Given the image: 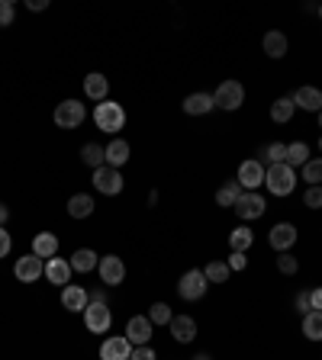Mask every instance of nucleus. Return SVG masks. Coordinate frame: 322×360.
I'll use <instances>...</instances> for the list:
<instances>
[{"label": "nucleus", "instance_id": "obj_1", "mask_svg": "<svg viewBox=\"0 0 322 360\" xmlns=\"http://www.w3.org/2000/svg\"><path fill=\"white\" fill-rule=\"evenodd\" d=\"M264 184H268V190H271L274 196H287V193H293V187H297V174H293L290 164H268Z\"/></svg>", "mask_w": 322, "mask_h": 360}, {"label": "nucleus", "instance_id": "obj_2", "mask_svg": "<svg viewBox=\"0 0 322 360\" xmlns=\"http://www.w3.org/2000/svg\"><path fill=\"white\" fill-rule=\"evenodd\" d=\"M93 123H97L100 132H119L123 123H126V113H123L119 103L103 100V103H97V109H93Z\"/></svg>", "mask_w": 322, "mask_h": 360}, {"label": "nucleus", "instance_id": "obj_3", "mask_svg": "<svg viewBox=\"0 0 322 360\" xmlns=\"http://www.w3.org/2000/svg\"><path fill=\"white\" fill-rule=\"evenodd\" d=\"M84 325H87V331H93V335H103V331H110V325H113L110 306H107V302H87Z\"/></svg>", "mask_w": 322, "mask_h": 360}, {"label": "nucleus", "instance_id": "obj_4", "mask_svg": "<svg viewBox=\"0 0 322 360\" xmlns=\"http://www.w3.org/2000/svg\"><path fill=\"white\" fill-rule=\"evenodd\" d=\"M87 119V109L81 100H65L55 109V126L59 129H77Z\"/></svg>", "mask_w": 322, "mask_h": 360}, {"label": "nucleus", "instance_id": "obj_5", "mask_svg": "<svg viewBox=\"0 0 322 360\" xmlns=\"http://www.w3.org/2000/svg\"><path fill=\"white\" fill-rule=\"evenodd\" d=\"M213 103L222 109H238L245 103V87L238 84V81H222L216 87V93H213Z\"/></svg>", "mask_w": 322, "mask_h": 360}, {"label": "nucleus", "instance_id": "obj_6", "mask_svg": "<svg viewBox=\"0 0 322 360\" xmlns=\"http://www.w3.org/2000/svg\"><path fill=\"white\" fill-rule=\"evenodd\" d=\"M206 286H210V280L204 276V270H187L178 283V293H181V299L194 302V299H204L206 296Z\"/></svg>", "mask_w": 322, "mask_h": 360}, {"label": "nucleus", "instance_id": "obj_7", "mask_svg": "<svg viewBox=\"0 0 322 360\" xmlns=\"http://www.w3.org/2000/svg\"><path fill=\"white\" fill-rule=\"evenodd\" d=\"M93 187L107 193V196H116V193H123V174L116 168H110V164H103V168L93 171Z\"/></svg>", "mask_w": 322, "mask_h": 360}, {"label": "nucleus", "instance_id": "obj_8", "mask_svg": "<svg viewBox=\"0 0 322 360\" xmlns=\"http://www.w3.org/2000/svg\"><path fill=\"white\" fill-rule=\"evenodd\" d=\"M97 270H100L103 286H119L123 280H126V264H123V258H116V254H107V258H100Z\"/></svg>", "mask_w": 322, "mask_h": 360}, {"label": "nucleus", "instance_id": "obj_9", "mask_svg": "<svg viewBox=\"0 0 322 360\" xmlns=\"http://www.w3.org/2000/svg\"><path fill=\"white\" fill-rule=\"evenodd\" d=\"M232 210L238 212V219H245V222H252V219H261L264 210H268V203H264L261 193H242L238 196V203L232 206Z\"/></svg>", "mask_w": 322, "mask_h": 360}, {"label": "nucleus", "instance_id": "obj_10", "mask_svg": "<svg viewBox=\"0 0 322 360\" xmlns=\"http://www.w3.org/2000/svg\"><path fill=\"white\" fill-rule=\"evenodd\" d=\"M13 274H17L20 283H36V280H39V276L45 274V260H43V258H36V254H26V258L17 260Z\"/></svg>", "mask_w": 322, "mask_h": 360}, {"label": "nucleus", "instance_id": "obj_11", "mask_svg": "<svg viewBox=\"0 0 322 360\" xmlns=\"http://www.w3.org/2000/svg\"><path fill=\"white\" fill-rule=\"evenodd\" d=\"M238 184L245 187L248 193L258 190V187L264 184V164L261 161H254V158L242 161V168H238Z\"/></svg>", "mask_w": 322, "mask_h": 360}, {"label": "nucleus", "instance_id": "obj_12", "mask_svg": "<svg viewBox=\"0 0 322 360\" xmlns=\"http://www.w3.org/2000/svg\"><path fill=\"white\" fill-rule=\"evenodd\" d=\"M126 338L132 347H142V344L152 341V322H148V315H132L126 325Z\"/></svg>", "mask_w": 322, "mask_h": 360}, {"label": "nucleus", "instance_id": "obj_13", "mask_svg": "<svg viewBox=\"0 0 322 360\" xmlns=\"http://www.w3.org/2000/svg\"><path fill=\"white\" fill-rule=\"evenodd\" d=\"M268 242H271V248L274 251H290L293 244H297V228L290 226V222H280V226H274L271 228V235H268Z\"/></svg>", "mask_w": 322, "mask_h": 360}, {"label": "nucleus", "instance_id": "obj_14", "mask_svg": "<svg viewBox=\"0 0 322 360\" xmlns=\"http://www.w3.org/2000/svg\"><path fill=\"white\" fill-rule=\"evenodd\" d=\"M129 354H132V344H129L126 335L107 338L100 344V360H129Z\"/></svg>", "mask_w": 322, "mask_h": 360}, {"label": "nucleus", "instance_id": "obj_15", "mask_svg": "<svg viewBox=\"0 0 322 360\" xmlns=\"http://www.w3.org/2000/svg\"><path fill=\"white\" fill-rule=\"evenodd\" d=\"M87 302H91V296H87V290L84 286H65L61 290V306L68 312H84L87 309Z\"/></svg>", "mask_w": 322, "mask_h": 360}, {"label": "nucleus", "instance_id": "obj_16", "mask_svg": "<svg viewBox=\"0 0 322 360\" xmlns=\"http://www.w3.org/2000/svg\"><path fill=\"white\" fill-rule=\"evenodd\" d=\"M168 328H171V335H174V341H181V344H187V341H194L197 338V322L190 315H174Z\"/></svg>", "mask_w": 322, "mask_h": 360}, {"label": "nucleus", "instance_id": "obj_17", "mask_svg": "<svg viewBox=\"0 0 322 360\" xmlns=\"http://www.w3.org/2000/svg\"><path fill=\"white\" fill-rule=\"evenodd\" d=\"M45 276H49V283L55 286H68L71 280V264L61 258H49L45 260Z\"/></svg>", "mask_w": 322, "mask_h": 360}, {"label": "nucleus", "instance_id": "obj_18", "mask_svg": "<svg viewBox=\"0 0 322 360\" xmlns=\"http://www.w3.org/2000/svg\"><path fill=\"white\" fill-rule=\"evenodd\" d=\"M261 49H264V55H268V58H284V55H287V36L280 33V29L264 33Z\"/></svg>", "mask_w": 322, "mask_h": 360}, {"label": "nucleus", "instance_id": "obj_19", "mask_svg": "<svg viewBox=\"0 0 322 360\" xmlns=\"http://www.w3.org/2000/svg\"><path fill=\"white\" fill-rule=\"evenodd\" d=\"M33 254L36 258H43V260L55 258V254H59V238H55L52 232H39L33 238Z\"/></svg>", "mask_w": 322, "mask_h": 360}, {"label": "nucleus", "instance_id": "obj_20", "mask_svg": "<svg viewBox=\"0 0 322 360\" xmlns=\"http://www.w3.org/2000/svg\"><path fill=\"white\" fill-rule=\"evenodd\" d=\"M293 103H297L300 109L319 113V109H322V91H319V87H300V91L293 93Z\"/></svg>", "mask_w": 322, "mask_h": 360}, {"label": "nucleus", "instance_id": "obj_21", "mask_svg": "<svg viewBox=\"0 0 322 360\" xmlns=\"http://www.w3.org/2000/svg\"><path fill=\"white\" fill-rule=\"evenodd\" d=\"M213 107H216V103H213L210 93H190V97L184 100V113H187V116H206Z\"/></svg>", "mask_w": 322, "mask_h": 360}, {"label": "nucleus", "instance_id": "obj_22", "mask_svg": "<svg viewBox=\"0 0 322 360\" xmlns=\"http://www.w3.org/2000/svg\"><path fill=\"white\" fill-rule=\"evenodd\" d=\"M103 155H107V164L119 171L129 161V142H123V139H113V142L103 148Z\"/></svg>", "mask_w": 322, "mask_h": 360}, {"label": "nucleus", "instance_id": "obj_23", "mask_svg": "<svg viewBox=\"0 0 322 360\" xmlns=\"http://www.w3.org/2000/svg\"><path fill=\"white\" fill-rule=\"evenodd\" d=\"M107 91H110V84H107V77L103 75H97V71H93V75H87L84 77V93L87 97H91V100H107Z\"/></svg>", "mask_w": 322, "mask_h": 360}, {"label": "nucleus", "instance_id": "obj_24", "mask_svg": "<svg viewBox=\"0 0 322 360\" xmlns=\"http://www.w3.org/2000/svg\"><path fill=\"white\" fill-rule=\"evenodd\" d=\"M71 270H77V274H91L93 267H97V264H100V258H97V254L91 251V248H81V251H75L71 254Z\"/></svg>", "mask_w": 322, "mask_h": 360}, {"label": "nucleus", "instance_id": "obj_25", "mask_svg": "<svg viewBox=\"0 0 322 360\" xmlns=\"http://www.w3.org/2000/svg\"><path fill=\"white\" fill-rule=\"evenodd\" d=\"M93 212V200L87 196V193H75L68 200V216L71 219H87Z\"/></svg>", "mask_w": 322, "mask_h": 360}, {"label": "nucleus", "instance_id": "obj_26", "mask_svg": "<svg viewBox=\"0 0 322 360\" xmlns=\"http://www.w3.org/2000/svg\"><path fill=\"white\" fill-rule=\"evenodd\" d=\"M293 113H297L293 97H280V100H274V107H271V119H274V123H290Z\"/></svg>", "mask_w": 322, "mask_h": 360}, {"label": "nucleus", "instance_id": "obj_27", "mask_svg": "<svg viewBox=\"0 0 322 360\" xmlns=\"http://www.w3.org/2000/svg\"><path fill=\"white\" fill-rule=\"evenodd\" d=\"M238 196H242V184H238V180H226V184L216 190V203H220V206H236Z\"/></svg>", "mask_w": 322, "mask_h": 360}, {"label": "nucleus", "instance_id": "obj_28", "mask_svg": "<svg viewBox=\"0 0 322 360\" xmlns=\"http://www.w3.org/2000/svg\"><path fill=\"white\" fill-rule=\"evenodd\" d=\"M252 242H254V235H252V228H245V226H238L236 232L229 235V248L238 254H245L248 248H252Z\"/></svg>", "mask_w": 322, "mask_h": 360}, {"label": "nucleus", "instance_id": "obj_29", "mask_svg": "<svg viewBox=\"0 0 322 360\" xmlns=\"http://www.w3.org/2000/svg\"><path fill=\"white\" fill-rule=\"evenodd\" d=\"M81 158H84V164L87 168H103V164H107V155H103V148L97 142H87L84 148H81Z\"/></svg>", "mask_w": 322, "mask_h": 360}, {"label": "nucleus", "instance_id": "obj_30", "mask_svg": "<svg viewBox=\"0 0 322 360\" xmlns=\"http://www.w3.org/2000/svg\"><path fill=\"white\" fill-rule=\"evenodd\" d=\"M303 335L309 341H322V312H306L303 315Z\"/></svg>", "mask_w": 322, "mask_h": 360}, {"label": "nucleus", "instance_id": "obj_31", "mask_svg": "<svg viewBox=\"0 0 322 360\" xmlns=\"http://www.w3.org/2000/svg\"><path fill=\"white\" fill-rule=\"evenodd\" d=\"M229 264H222V260H210V264H206V270H204V276L206 280H210V283H226V280H229Z\"/></svg>", "mask_w": 322, "mask_h": 360}, {"label": "nucleus", "instance_id": "obj_32", "mask_svg": "<svg viewBox=\"0 0 322 360\" xmlns=\"http://www.w3.org/2000/svg\"><path fill=\"white\" fill-rule=\"evenodd\" d=\"M306 161H309V145L306 142H293V145H287V164L290 168H303Z\"/></svg>", "mask_w": 322, "mask_h": 360}, {"label": "nucleus", "instance_id": "obj_33", "mask_svg": "<svg viewBox=\"0 0 322 360\" xmlns=\"http://www.w3.org/2000/svg\"><path fill=\"white\" fill-rule=\"evenodd\" d=\"M171 318H174V312H171V306H164V302H155L152 309H148V322H152V325H171Z\"/></svg>", "mask_w": 322, "mask_h": 360}, {"label": "nucleus", "instance_id": "obj_34", "mask_svg": "<svg viewBox=\"0 0 322 360\" xmlns=\"http://www.w3.org/2000/svg\"><path fill=\"white\" fill-rule=\"evenodd\" d=\"M303 180L309 187H319L322 184V158L319 161H313V158L306 161V164H303Z\"/></svg>", "mask_w": 322, "mask_h": 360}, {"label": "nucleus", "instance_id": "obj_35", "mask_svg": "<svg viewBox=\"0 0 322 360\" xmlns=\"http://www.w3.org/2000/svg\"><path fill=\"white\" fill-rule=\"evenodd\" d=\"M264 158H268V164H287V145L271 142L268 148H264Z\"/></svg>", "mask_w": 322, "mask_h": 360}, {"label": "nucleus", "instance_id": "obj_36", "mask_svg": "<svg viewBox=\"0 0 322 360\" xmlns=\"http://www.w3.org/2000/svg\"><path fill=\"white\" fill-rule=\"evenodd\" d=\"M303 203L309 206V210H322V184L319 187H306Z\"/></svg>", "mask_w": 322, "mask_h": 360}, {"label": "nucleus", "instance_id": "obj_37", "mask_svg": "<svg viewBox=\"0 0 322 360\" xmlns=\"http://www.w3.org/2000/svg\"><path fill=\"white\" fill-rule=\"evenodd\" d=\"M277 270H280V274H290V276H293V274H297V270H300L297 258H290V254L284 251V254H280V258H277Z\"/></svg>", "mask_w": 322, "mask_h": 360}, {"label": "nucleus", "instance_id": "obj_38", "mask_svg": "<svg viewBox=\"0 0 322 360\" xmlns=\"http://www.w3.org/2000/svg\"><path fill=\"white\" fill-rule=\"evenodd\" d=\"M10 23H13V3L0 0V26H10Z\"/></svg>", "mask_w": 322, "mask_h": 360}, {"label": "nucleus", "instance_id": "obj_39", "mask_svg": "<svg viewBox=\"0 0 322 360\" xmlns=\"http://www.w3.org/2000/svg\"><path fill=\"white\" fill-rule=\"evenodd\" d=\"M129 360H155V351L148 347V344H142V347H132Z\"/></svg>", "mask_w": 322, "mask_h": 360}, {"label": "nucleus", "instance_id": "obj_40", "mask_svg": "<svg viewBox=\"0 0 322 360\" xmlns=\"http://www.w3.org/2000/svg\"><path fill=\"white\" fill-rule=\"evenodd\" d=\"M10 248H13V238L7 235V226H0V258H7Z\"/></svg>", "mask_w": 322, "mask_h": 360}, {"label": "nucleus", "instance_id": "obj_41", "mask_svg": "<svg viewBox=\"0 0 322 360\" xmlns=\"http://www.w3.org/2000/svg\"><path fill=\"white\" fill-rule=\"evenodd\" d=\"M226 264H229V270H245L248 267V258H245V254H238V251H232V258L226 260Z\"/></svg>", "mask_w": 322, "mask_h": 360}, {"label": "nucleus", "instance_id": "obj_42", "mask_svg": "<svg viewBox=\"0 0 322 360\" xmlns=\"http://www.w3.org/2000/svg\"><path fill=\"white\" fill-rule=\"evenodd\" d=\"M297 312H300V315H306V312H313V309H309V290H303V293L297 296Z\"/></svg>", "mask_w": 322, "mask_h": 360}, {"label": "nucleus", "instance_id": "obj_43", "mask_svg": "<svg viewBox=\"0 0 322 360\" xmlns=\"http://www.w3.org/2000/svg\"><path fill=\"white\" fill-rule=\"evenodd\" d=\"M309 309L322 312V290H309Z\"/></svg>", "mask_w": 322, "mask_h": 360}, {"label": "nucleus", "instance_id": "obj_44", "mask_svg": "<svg viewBox=\"0 0 322 360\" xmlns=\"http://www.w3.org/2000/svg\"><path fill=\"white\" fill-rule=\"evenodd\" d=\"M87 296H91V302H107V290H103V286L93 290V293H87Z\"/></svg>", "mask_w": 322, "mask_h": 360}, {"label": "nucleus", "instance_id": "obj_45", "mask_svg": "<svg viewBox=\"0 0 322 360\" xmlns=\"http://www.w3.org/2000/svg\"><path fill=\"white\" fill-rule=\"evenodd\" d=\"M26 7L29 10H45L49 7V0H26Z\"/></svg>", "mask_w": 322, "mask_h": 360}, {"label": "nucleus", "instance_id": "obj_46", "mask_svg": "<svg viewBox=\"0 0 322 360\" xmlns=\"http://www.w3.org/2000/svg\"><path fill=\"white\" fill-rule=\"evenodd\" d=\"M7 219H10V210L0 203V226H7Z\"/></svg>", "mask_w": 322, "mask_h": 360}, {"label": "nucleus", "instance_id": "obj_47", "mask_svg": "<svg viewBox=\"0 0 322 360\" xmlns=\"http://www.w3.org/2000/svg\"><path fill=\"white\" fill-rule=\"evenodd\" d=\"M194 360H213V357H210V354H197Z\"/></svg>", "mask_w": 322, "mask_h": 360}, {"label": "nucleus", "instance_id": "obj_48", "mask_svg": "<svg viewBox=\"0 0 322 360\" xmlns=\"http://www.w3.org/2000/svg\"><path fill=\"white\" fill-rule=\"evenodd\" d=\"M319 129H322V109H319Z\"/></svg>", "mask_w": 322, "mask_h": 360}, {"label": "nucleus", "instance_id": "obj_49", "mask_svg": "<svg viewBox=\"0 0 322 360\" xmlns=\"http://www.w3.org/2000/svg\"><path fill=\"white\" fill-rule=\"evenodd\" d=\"M319 148H322V139H319Z\"/></svg>", "mask_w": 322, "mask_h": 360}, {"label": "nucleus", "instance_id": "obj_50", "mask_svg": "<svg viewBox=\"0 0 322 360\" xmlns=\"http://www.w3.org/2000/svg\"><path fill=\"white\" fill-rule=\"evenodd\" d=\"M319 17H322V7H319Z\"/></svg>", "mask_w": 322, "mask_h": 360}]
</instances>
